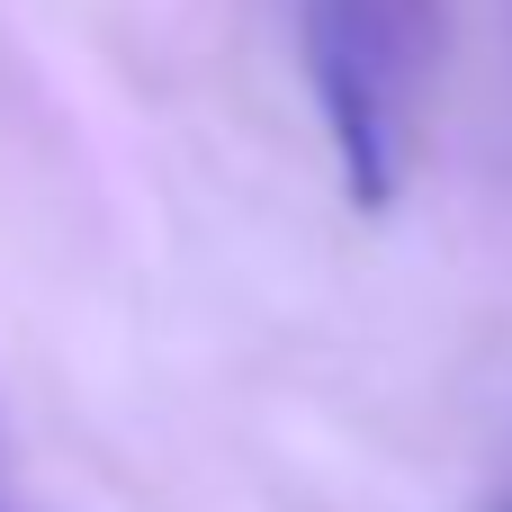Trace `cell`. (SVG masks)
<instances>
[{
    "instance_id": "obj_1",
    "label": "cell",
    "mask_w": 512,
    "mask_h": 512,
    "mask_svg": "<svg viewBox=\"0 0 512 512\" xmlns=\"http://www.w3.org/2000/svg\"><path fill=\"white\" fill-rule=\"evenodd\" d=\"M306 90L324 108V144L351 207H396L414 153V99L432 54V0H306L297 9Z\"/></svg>"
},
{
    "instance_id": "obj_2",
    "label": "cell",
    "mask_w": 512,
    "mask_h": 512,
    "mask_svg": "<svg viewBox=\"0 0 512 512\" xmlns=\"http://www.w3.org/2000/svg\"><path fill=\"white\" fill-rule=\"evenodd\" d=\"M504 512H512V504H504Z\"/></svg>"
}]
</instances>
